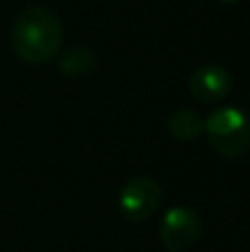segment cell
Listing matches in <instances>:
<instances>
[{"label":"cell","mask_w":250,"mask_h":252,"mask_svg":"<svg viewBox=\"0 0 250 252\" xmlns=\"http://www.w3.org/2000/svg\"><path fill=\"white\" fill-rule=\"evenodd\" d=\"M58 66L69 78H80V75H89L95 71L97 58L89 47H73L58 58Z\"/></svg>","instance_id":"6"},{"label":"cell","mask_w":250,"mask_h":252,"mask_svg":"<svg viewBox=\"0 0 250 252\" xmlns=\"http://www.w3.org/2000/svg\"><path fill=\"white\" fill-rule=\"evenodd\" d=\"M168 130L180 142H193L195 137H199L204 133V120L197 111L180 109L168 118Z\"/></svg>","instance_id":"7"},{"label":"cell","mask_w":250,"mask_h":252,"mask_svg":"<svg viewBox=\"0 0 250 252\" xmlns=\"http://www.w3.org/2000/svg\"><path fill=\"white\" fill-rule=\"evenodd\" d=\"M233 89V75L221 64H204L193 71L188 80V91L193 100L202 104L221 102Z\"/></svg>","instance_id":"5"},{"label":"cell","mask_w":250,"mask_h":252,"mask_svg":"<svg viewBox=\"0 0 250 252\" xmlns=\"http://www.w3.org/2000/svg\"><path fill=\"white\" fill-rule=\"evenodd\" d=\"M162 201V188L155 179L137 175L131 177L120 190V210L128 221H146L155 215Z\"/></svg>","instance_id":"3"},{"label":"cell","mask_w":250,"mask_h":252,"mask_svg":"<svg viewBox=\"0 0 250 252\" xmlns=\"http://www.w3.org/2000/svg\"><path fill=\"white\" fill-rule=\"evenodd\" d=\"M204 133L215 153L224 157H242L250 148V118L242 109L224 106L204 120Z\"/></svg>","instance_id":"2"},{"label":"cell","mask_w":250,"mask_h":252,"mask_svg":"<svg viewBox=\"0 0 250 252\" xmlns=\"http://www.w3.org/2000/svg\"><path fill=\"white\" fill-rule=\"evenodd\" d=\"M199 232H202V223L197 213L184 206H173L166 210L159 223V244L168 252H184L195 246Z\"/></svg>","instance_id":"4"},{"label":"cell","mask_w":250,"mask_h":252,"mask_svg":"<svg viewBox=\"0 0 250 252\" xmlns=\"http://www.w3.org/2000/svg\"><path fill=\"white\" fill-rule=\"evenodd\" d=\"M62 22L56 11L47 7H29L16 16L9 31L11 49L29 64H44L53 60L62 47Z\"/></svg>","instance_id":"1"},{"label":"cell","mask_w":250,"mask_h":252,"mask_svg":"<svg viewBox=\"0 0 250 252\" xmlns=\"http://www.w3.org/2000/svg\"><path fill=\"white\" fill-rule=\"evenodd\" d=\"M219 2H226V4H230V2H237V0H219Z\"/></svg>","instance_id":"8"}]
</instances>
